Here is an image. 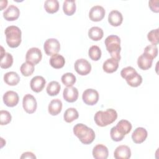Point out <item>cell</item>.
I'll use <instances>...</instances> for the list:
<instances>
[{"mask_svg":"<svg viewBox=\"0 0 159 159\" xmlns=\"http://www.w3.org/2000/svg\"><path fill=\"white\" fill-rule=\"evenodd\" d=\"M63 97L68 102H75L78 98V91L76 88L73 86L66 87L63 90Z\"/></svg>","mask_w":159,"mask_h":159,"instance_id":"9a60e30c","label":"cell"},{"mask_svg":"<svg viewBox=\"0 0 159 159\" xmlns=\"http://www.w3.org/2000/svg\"><path fill=\"white\" fill-rule=\"evenodd\" d=\"M4 103L8 107L16 106L19 100L18 94L14 91H8L6 92L2 97Z\"/></svg>","mask_w":159,"mask_h":159,"instance_id":"7c38bea8","label":"cell"},{"mask_svg":"<svg viewBox=\"0 0 159 159\" xmlns=\"http://www.w3.org/2000/svg\"><path fill=\"white\" fill-rule=\"evenodd\" d=\"M143 53L148 55L153 59L155 58L158 55V48L157 45H147L143 50Z\"/></svg>","mask_w":159,"mask_h":159,"instance_id":"d590c367","label":"cell"},{"mask_svg":"<svg viewBox=\"0 0 159 159\" xmlns=\"http://www.w3.org/2000/svg\"><path fill=\"white\" fill-rule=\"evenodd\" d=\"M92 153L93 157L96 159H106L108 157L109 151L105 145L98 144L93 148Z\"/></svg>","mask_w":159,"mask_h":159,"instance_id":"e0dca14e","label":"cell"},{"mask_svg":"<svg viewBox=\"0 0 159 159\" xmlns=\"http://www.w3.org/2000/svg\"><path fill=\"white\" fill-rule=\"evenodd\" d=\"M123 21V16L119 11L117 10H112L108 15V22L114 27L119 26Z\"/></svg>","mask_w":159,"mask_h":159,"instance_id":"d6986e66","label":"cell"},{"mask_svg":"<svg viewBox=\"0 0 159 159\" xmlns=\"http://www.w3.org/2000/svg\"><path fill=\"white\" fill-rule=\"evenodd\" d=\"M104 43L106 49L110 53L111 58L120 61V52L121 50L120 39L117 35H110L106 37Z\"/></svg>","mask_w":159,"mask_h":159,"instance_id":"3957f363","label":"cell"},{"mask_svg":"<svg viewBox=\"0 0 159 159\" xmlns=\"http://www.w3.org/2000/svg\"><path fill=\"white\" fill-rule=\"evenodd\" d=\"M119 61L114 58L107 59L103 63V70L107 73H114L119 67Z\"/></svg>","mask_w":159,"mask_h":159,"instance_id":"44dd1931","label":"cell"},{"mask_svg":"<svg viewBox=\"0 0 159 159\" xmlns=\"http://www.w3.org/2000/svg\"><path fill=\"white\" fill-rule=\"evenodd\" d=\"M6 43L11 48H16L21 43L22 32L20 29L15 25L6 27L4 31Z\"/></svg>","mask_w":159,"mask_h":159,"instance_id":"277c9868","label":"cell"},{"mask_svg":"<svg viewBox=\"0 0 159 159\" xmlns=\"http://www.w3.org/2000/svg\"><path fill=\"white\" fill-rule=\"evenodd\" d=\"M147 135V131L145 128L137 127L132 134V139L135 143H141L146 140Z\"/></svg>","mask_w":159,"mask_h":159,"instance_id":"ac0fdd59","label":"cell"},{"mask_svg":"<svg viewBox=\"0 0 159 159\" xmlns=\"http://www.w3.org/2000/svg\"><path fill=\"white\" fill-rule=\"evenodd\" d=\"M158 0H151L148 1V6L152 10V11L154 12H159V7H158Z\"/></svg>","mask_w":159,"mask_h":159,"instance_id":"f35d334b","label":"cell"},{"mask_svg":"<svg viewBox=\"0 0 159 159\" xmlns=\"http://www.w3.org/2000/svg\"><path fill=\"white\" fill-rule=\"evenodd\" d=\"M116 127L120 134L125 135L130 132L132 129V124L127 120L122 119L118 122Z\"/></svg>","mask_w":159,"mask_h":159,"instance_id":"603a6c76","label":"cell"},{"mask_svg":"<svg viewBox=\"0 0 159 159\" xmlns=\"http://www.w3.org/2000/svg\"><path fill=\"white\" fill-rule=\"evenodd\" d=\"M83 102L89 106L96 104L99 100V93L94 89H87L84 90L82 94Z\"/></svg>","mask_w":159,"mask_h":159,"instance_id":"52a82bcc","label":"cell"},{"mask_svg":"<svg viewBox=\"0 0 159 159\" xmlns=\"http://www.w3.org/2000/svg\"><path fill=\"white\" fill-rule=\"evenodd\" d=\"M13 63V57L9 53H5L2 56H1L0 66L1 68L7 69L10 68Z\"/></svg>","mask_w":159,"mask_h":159,"instance_id":"4dcf8cb0","label":"cell"},{"mask_svg":"<svg viewBox=\"0 0 159 159\" xmlns=\"http://www.w3.org/2000/svg\"><path fill=\"white\" fill-rule=\"evenodd\" d=\"M110 135H111V138L112 139V140L115 141V142L121 141V140H123V139L125 137V135H123L120 134L117 131V130L116 129V126L111 128V132H110Z\"/></svg>","mask_w":159,"mask_h":159,"instance_id":"74e56055","label":"cell"},{"mask_svg":"<svg viewBox=\"0 0 159 159\" xmlns=\"http://www.w3.org/2000/svg\"><path fill=\"white\" fill-rule=\"evenodd\" d=\"M153 60V59L148 55L145 53H142L137 59L138 66L143 70H147L151 68Z\"/></svg>","mask_w":159,"mask_h":159,"instance_id":"ffe728a7","label":"cell"},{"mask_svg":"<svg viewBox=\"0 0 159 159\" xmlns=\"http://www.w3.org/2000/svg\"><path fill=\"white\" fill-rule=\"evenodd\" d=\"M76 3L73 0H66L63 2V11L67 16H72L76 11Z\"/></svg>","mask_w":159,"mask_h":159,"instance_id":"83f0119b","label":"cell"},{"mask_svg":"<svg viewBox=\"0 0 159 159\" xmlns=\"http://www.w3.org/2000/svg\"><path fill=\"white\" fill-rule=\"evenodd\" d=\"M20 158H36V157L32 152H26L22 153Z\"/></svg>","mask_w":159,"mask_h":159,"instance_id":"ab89813d","label":"cell"},{"mask_svg":"<svg viewBox=\"0 0 159 159\" xmlns=\"http://www.w3.org/2000/svg\"><path fill=\"white\" fill-rule=\"evenodd\" d=\"M104 32L102 29L99 27H92L88 30L89 37L94 41L101 40L102 38Z\"/></svg>","mask_w":159,"mask_h":159,"instance_id":"4316f807","label":"cell"},{"mask_svg":"<svg viewBox=\"0 0 159 159\" xmlns=\"http://www.w3.org/2000/svg\"><path fill=\"white\" fill-rule=\"evenodd\" d=\"M105 9L101 6H94L91 8L89 12V19L94 22L101 21L105 16Z\"/></svg>","mask_w":159,"mask_h":159,"instance_id":"8fae6325","label":"cell"},{"mask_svg":"<svg viewBox=\"0 0 159 159\" xmlns=\"http://www.w3.org/2000/svg\"><path fill=\"white\" fill-rule=\"evenodd\" d=\"M20 70L24 76H29L34 71V65L30 62L25 61L21 65Z\"/></svg>","mask_w":159,"mask_h":159,"instance_id":"1f68e13d","label":"cell"},{"mask_svg":"<svg viewBox=\"0 0 159 159\" xmlns=\"http://www.w3.org/2000/svg\"><path fill=\"white\" fill-rule=\"evenodd\" d=\"M12 116L9 112L7 111L1 110L0 111V121L1 125H7L11 121Z\"/></svg>","mask_w":159,"mask_h":159,"instance_id":"8d00e7d4","label":"cell"},{"mask_svg":"<svg viewBox=\"0 0 159 159\" xmlns=\"http://www.w3.org/2000/svg\"><path fill=\"white\" fill-rule=\"evenodd\" d=\"M158 30H159L158 29L152 30L147 34L148 40L152 43V45H157L159 42Z\"/></svg>","mask_w":159,"mask_h":159,"instance_id":"e575fe53","label":"cell"},{"mask_svg":"<svg viewBox=\"0 0 159 159\" xmlns=\"http://www.w3.org/2000/svg\"><path fill=\"white\" fill-rule=\"evenodd\" d=\"M44 8L48 13H55L59 9V2L57 0H47L44 2Z\"/></svg>","mask_w":159,"mask_h":159,"instance_id":"f1b7e54d","label":"cell"},{"mask_svg":"<svg viewBox=\"0 0 159 159\" xmlns=\"http://www.w3.org/2000/svg\"><path fill=\"white\" fill-rule=\"evenodd\" d=\"M43 49L47 55H53L60 51V43L56 39H48L44 43Z\"/></svg>","mask_w":159,"mask_h":159,"instance_id":"8992f818","label":"cell"},{"mask_svg":"<svg viewBox=\"0 0 159 159\" xmlns=\"http://www.w3.org/2000/svg\"><path fill=\"white\" fill-rule=\"evenodd\" d=\"M75 70L79 75L84 76L90 73L91 70V65L86 59L80 58L75 61Z\"/></svg>","mask_w":159,"mask_h":159,"instance_id":"9c48e42d","label":"cell"},{"mask_svg":"<svg viewBox=\"0 0 159 159\" xmlns=\"http://www.w3.org/2000/svg\"><path fill=\"white\" fill-rule=\"evenodd\" d=\"M117 117V113L113 109L98 111L94 117L96 124L100 127L107 126L114 122Z\"/></svg>","mask_w":159,"mask_h":159,"instance_id":"7a4b0ae2","label":"cell"},{"mask_svg":"<svg viewBox=\"0 0 159 159\" xmlns=\"http://www.w3.org/2000/svg\"><path fill=\"white\" fill-rule=\"evenodd\" d=\"M61 89V86L58 82L52 81L48 83L47 87V93L49 96H54L57 95Z\"/></svg>","mask_w":159,"mask_h":159,"instance_id":"f546056e","label":"cell"},{"mask_svg":"<svg viewBox=\"0 0 159 159\" xmlns=\"http://www.w3.org/2000/svg\"><path fill=\"white\" fill-rule=\"evenodd\" d=\"M73 133L84 145L91 143L95 139L94 130L83 124H76L73 127Z\"/></svg>","mask_w":159,"mask_h":159,"instance_id":"6da1fadb","label":"cell"},{"mask_svg":"<svg viewBox=\"0 0 159 159\" xmlns=\"http://www.w3.org/2000/svg\"><path fill=\"white\" fill-rule=\"evenodd\" d=\"M114 157L116 159L130 158L131 157V150L127 145H119L116 148L114 152Z\"/></svg>","mask_w":159,"mask_h":159,"instance_id":"2e32d148","label":"cell"},{"mask_svg":"<svg viewBox=\"0 0 159 159\" xmlns=\"http://www.w3.org/2000/svg\"><path fill=\"white\" fill-rule=\"evenodd\" d=\"M4 81L9 86H16L20 81V77L16 72L9 71L4 74Z\"/></svg>","mask_w":159,"mask_h":159,"instance_id":"d4e9b609","label":"cell"},{"mask_svg":"<svg viewBox=\"0 0 159 159\" xmlns=\"http://www.w3.org/2000/svg\"><path fill=\"white\" fill-rule=\"evenodd\" d=\"M22 106L27 113H34L36 111L37 107V101L34 96L30 94H25L22 99Z\"/></svg>","mask_w":159,"mask_h":159,"instance_id":"ba28073f","label":"cell"},{"mask_svg":"<svg viewBox=\"0 0 159 159\" xmlns=\"http://www.w3.org/2000/svg\"><path fill=\"white\" fill-rule=\"evenodd\" d=\"M50 65L55 69H59L63 67L65 63V58L58 53L52 55L50 58Z\"/></svg>","mask_w":159,"mask_h":159,"instance_id":"cb8c5ba5","label":"cell"},{"mask_svg":"<svg viewBox=\"0 0 159 159\" xmlns=\"http://www.w3.org/2000/svg\"><path fill=\"white\" fill-rule=\"evenodd\" d=\"M79 117V114L78 111L73 107L68 108L63 115V118L65 122L68 123H71L75 120L77 119Z\"/></svg>","mask_w":159,"mask_h":159,"instance_id":"484cf974","label":"cell"},{"mask_svg":"<svg viewBox=\"0 0 159 159\" xmlns=\"http://www.w3.org/2000/svg\"><path fill=\"white\" fill-rule=\"evenodd\" d=\"M120 75L132 87H137L142 82V76L132 66L124 68L120 71Z\"/></svg>","mask_w":159,"mask_h":159,"instance_id":"5b68a950","label":"cell"},{"mask_svg":"<svg viewBox=\"0 0 159 159\" xmlns=\"http://www.w3.org/2000/svg\"><path fill=\"white\" fill-rule=\"evenodd\" d=\"M20 15L19 8L14 5H10L4 12L3 17L7 21H14L18 19Z\"/></svg>","mask_w":159,"mask_h":159,"instance_id":"4fadbf2b","label":"cell"},{"mask_svg":"<svg viewBox=\"0 0 159 159\" xmlns=\"http://www.w3.org/2000/svg\"><path fill=\"white\" fill-rule=\"evenodd\" d=\"M61 82L67 87L72 86L76 82V76L72 73H66L61 76Z\"/></svg>","mask_w":159,"mask_h":159,"instance_id":"836d02e7","label":"cell"},{"mask_svg":"<svg viewBox=\"0 0 159 159\" xmlns=\"http://www.w3.org/2000/svg\"><path fill=\"white\" fill-rule=\"evenodd\" d=\"M45 83L46 81L43 77L41 76H35L32 78L30 83V86L33 91L39 93L44 88Z\"/></svg>","mask_w":159,"mask_h":159,"instance_id":"5bb4252c","label":"cell"},{"mask_svg":"<svg viewBox=\"0 0 159 159\" xmlns=\"http://www.w3.org/2000/svg\"><path fill=\"white\" fill-rule=\"evenodd\" d=\"M42 58V52L37 47H32L29 49L25 55L26 61L30 62L34 65L38 64L41 61Z\"/></svg>","mask_w":159,"mask_h":159,"instance_id":"30bf717a","label":"cell"},{"mask_svg":"<svg viewBox=\"0 0 159 159\" xmlns=\"http://www.w3.org/2000/svg\"><path fill=\"white\" fill-rule=\"evenodd\" d=\"M7 1L6 0L1 1V10H2L4 8H5L7 6Z\"/></svg>","mask_w":159,"mask_h":159,"instance_id":"60d3db41","label":"cell"},{"mask_svg":"<svg viewBox=\"0 0 159 159\" xmlns=\"http://www.w3.org/2000/svg\"><path fill=\"white\" fill-rule=\"evenodd\" d=\"M62 109V102L59 99H55L50 101L48 104V111L52 116L58 115Z\"/></svg>","mask_w":159,"mask_h":159,"instance_id":"7402d4cb","label":"cell"},{"mask_svg":"<svg viewBox=\"0 0 159 159\" xmlns=\"http://www.w3.org/2000/svg\"><path fill=\"white\" fill-rule=\"evenodd\" d=\"M88 55L92 60L98 61L101 58V50L98 46L93 45L88 50Z\"/></svg>","mask_w":159,"mask_h":159,"instance_id":"d6a6232c","label":"cell"}]
</instances>
